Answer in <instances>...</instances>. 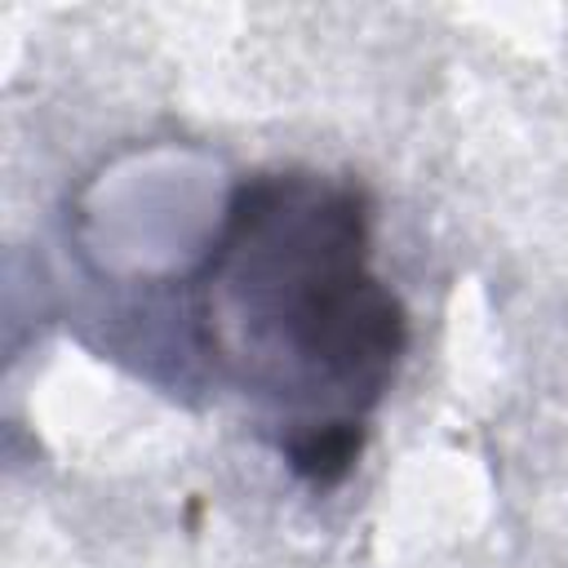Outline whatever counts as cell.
I'll list each match as a JSON object with an SVG mask.
<instances>
[{
  "label": "cell",
  "mask_w": 568,
  "mask_h": 568,
  "mask_svg": "<svg viewBox=\"0 0 568 568\" xmlns=\"http://www.w3.org/2000/svg\"><path fill=\"white\" fill-rule=\"evenodd\" d=\"M191 284L217 377L306 484L333 488L408 346V315L373 271L368 200L311 169L257 173Z\"/></svg>",
  "instance_id": "1"
}]
</instances>
